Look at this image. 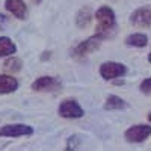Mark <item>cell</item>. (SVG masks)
<instances>
[{"label":"cell","mask_w":151,"mask_h":151,"mask_svg":"<svg viewBox=\"0 0 151 151\" xmlns=\"http://www.w3.org/2000/svg\"><path fill=\"white\" fill-rule=\"evenodd\" d=\"M95 20H97V27L95 35L100 40H109L115 35L116 32V15L112 8L109 6H100L95 11Z\"/></svg>","instance_id":"6da1fadb"},{"label":"cell","mask_w":151,"mask_h":151,"mask_svg":"<svg viewBox=\"0 0 151 151\" xmlns=\"http://www.w3.org/2000/svg\"><path fill=\"white\" fill-rule=\"evenodd\" d=\"M101 42H103V40H100L97 35L89 36V38H86L85 41L79 42L77 45L73 48L71 56H73L74 59H85V58L89 56L91 53L97 52V50L101 47Z\"/></svg>","instance_id":"7a4b0ae2"},{"label":"cell","mask_w":151,"mask_h":151,"mask_svg":"<svg viewBox=\"0 0 151 151\" xmlns=\"http://www.w3.org/2000/svg\"><path fill=\"white\" fill-rule=\"evenodd\" d=\"M58 115L65 119H79L85 115V110L77 100L65 98V100H62L58 107Z\"/></svg>","instance_id":"3957f363"},{"label":"cell","mask_w":151,"mask_h":151,"mask_svg":"<svg viewBox=\"0 0 151 151\" xmlns=\"http://www.w3.org/2000/svg\"><path fill=\"white\" fill-rule=\"evenodd\" d=\"M98 73L101 76L103 80H115L119 77H124L125 73H127V67L121 62H115V60H106L103 62L98 68Z\"/></svg>","instance_id":"277c9868"},{"label":"cell","mask_w":151,"mask_h":151,"mask_svg":"<svg viewBox=\"0 0 151 151\" xmlns=\"http://www.w3.org/2000/svg\"><path fill=\"white\" fill-rule=\"evenodd\" d=\"M151 136V125L134 124L124 132V139L130 144H142Z\"/></svg>","instance_id":"5b68a950"},{"label":"cell","mask_w":151,"mask_h":151,"mask_svg":"<svg viewBox=\"0 0 151 151\" xmlns=\"http://www.w3.org/2000/svg\"><path fill=\"white\" fill-rule=\"evenodd\" d=\"M33 127L29 124H5L0 127V137H23V136H30L33 134Z\"/></svg>","instance_id":"8992f818"},{"label":"cell","mask_w":151,"mask_h":151,"mask_svg":"<svg viewBox=\"0 0 151 151\" xmlns=\"http://www.w3.org/2000/svg\"><path fill=\"white\" fill-rule=\"evenodd\" d=\"M60 80L53 76H41L32 82L30 88L35 92H56L60 89Z\"/></svg>","instance_id":"52a82bcc"},{"label":"cell","mask_w":151,"mask_h":151,"mask_svg":"<svg viewBox=\"0 0 151 151\" xmlns=\"http://www.w3.org/2000/svg\"><path fill=\"white\" fill-rule=\"evenodd\" d=\"M130 23L134 27L139 29H147L151 27V5L141 6L130 15Z\"/></svg>","instance_id":"ba28073f"},{"label":"cell","mask_w":151,"mask_h":151,"mask_svg":"<svg viewBox=\"0 0 151 151\" xmlns=\"http://www.w3.org/2000/svg\"><path fill=\"white\" fill-rule=\"evenodd\" d=\"M5 9L18 20L27 17V6L23 0H5Z\"/></svg>","instance_id":"9c48e42d"},{"label":"cell","mask_w":151,"mask_h":151,"mask_svg":"<svg viewBox=\"0 0 151 151\" xmlns=\"http://www.w3.org/2000/svg\"><path fill=\"white\" fill-rule=\"evenodd\" d=\"M18 80L11 74H0V95H6V94H12L18 89Z\"/></svg>","instance_id":"30bf717a"},{"label":"cell","mask_w":151,"mask_h":151,"mask_svg":"<svg viewBox=\"0 0 151 151\" xmlns=\"http://www.w3.org/2000/svg\"><path fill=\"white\" fill-rule=\"evenodd\" d=\"M125 45L134 47V48H144L148 45V36L142 32H134L130 33L129 36H125Z\"/></svg>","instance_id":"8fae6325"},{"label":"cell","mask_w":151,"mask_h":151,"mask_svg":"<svg viewBox=\"0 0 151 151\" xmlns=\"http://www.w3.org/2000/svg\"><path fill=\"white\" fill-rule=\"evenodd\" d=\"M17 53V45L9 36H0V58H9Z\"/></svg>","instance_id":"7c38bea8"},{"label":"cell","mask_w":151,"mask_h":151,"mask_svg":"<svg viewBox=\"0 0 151 151\" xmlns=\"http://www.w3.org/2000/svg\"><path fill=\"white\" fill-rule=\"evenodd\" d=\"M92 21V11L89 6H83L77 15H76V24H77L79 29H85L91 24Z\"/></svg>","instance_id":"4fadbf2b"},{"label":"cell","mask_w":151,"mask_h":151,"mask_svg":"<svg viewBox=\"0 0 151 151\" xmlns=\"http://www.w3.org/2000/svg\"><path fill=\"white\" fill-rule=\"evenodd\" d=\"M127 107L125 100L118 95H107L104 100V109L106 110H122Z\"/></svg>","instance_id":"5bb4252c"},{"label":"cell","mask_w":151,"mask_h":151,"mask_svg":"<svg viewBox=\"0 0 151 151\" xmlns=\"http://www.w3.org/2000/svg\"><path fill=\"white\" fill-rule=\"evenodd\" d=\"M21 67H23V62L17 56H9L3 62V70L6 71V74H11V76L18 73V71H21Z\"/></svg>","instance_id":"9a60e30c"},{"label":"cell","mask_w":151,"mask_h":151,"mask_svg":"<svg viewBox=\"0 0 151 151\" xmlns=\"http://www.w3.org/2000/svg\"><path fill=\"white\" fill-rule=\"evenodd\" d=\"M79 144H80V141H79V136H77V134H73V136H70V137H68V141H67L65 151H77Z\"/></svg>","instance_id":"2e32d148"},{"label":"cell","mask_w":151,"mask_h":151,"mask_svg":"<svg viewBox=\"0 0 151 151\" xmlns=\"http://www.w3.org/2000/svg\"><path fill=\"white\" fill-rule=\"evenodd\" d=\"M139 89H141L142 94H145V95H151V77H147V79H144V80L141 82Z\"/></svg>","instance_id":"e0dca14e"},{"label":"cell","mask_w":151,"mask_h":151,"mask_svg":"<svg viewBox=\"0 0 151 151\" xmlns=\"http://www.w3.org/2000/svg\"><path fill=\"white\" fill-rule=\"evenodd\" d=\"M50 58H52V52H44L42 56H41L42 60H47V59H50Z\"/></svg>","instance_id":"ac0fdd59"},{"label":"cell","mask_w":151,"mask_h":151,"mask_svg":"<svg viewBox=\"0 0 151 151\" xmlns=\"http://www.w3.org/2000/svg\"><path fill=\"white\" fill-rule=\"evenodd\" d=\"M32 2H33V3H36V5H38V3H41V2H42V0H32Z\"/></svg>","instance_id":"d6986e66"},{"label":"cell","mask_w":151,"mask_h":151,"mask_svg":"<svg viewBox=\"0 0 151 151\" xmlns=\"http://www.w3.org/2000/svg\"><path fill=\"white\" fill-rule=\"evenodd\" d=\"M148 121H150V124H151V112L148 113Z\"/></svg>","instance_id":"ffe728a7"},{"label":"cell","mask_w":151,"mask_h":151,"mask_svg":"<svg viewBox=\"0 0 151 151\" xmlns=\"http://www.w3.org/2000/svg\"><path fill=\"white\" fill-rule=\"evenodd\" d=\"M148 60L151 62V50H150V53H148Z\"/></svg>","instance_id":"44dd1931"}]
</instances>
